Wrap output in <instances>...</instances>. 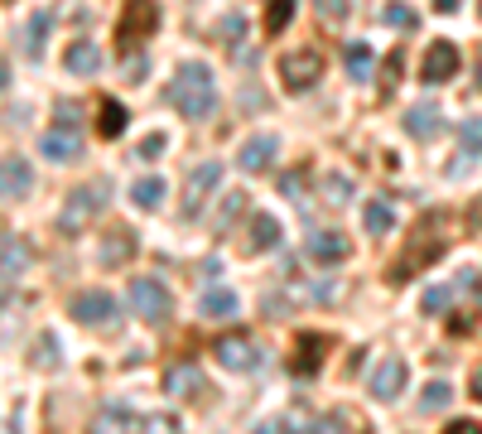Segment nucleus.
Returning a JSON list of instances; mask_svg holds the SVG:
<instances>
[{
  "mask_svg": "<svg viewBox=\"0 0 482 434\" xmlns=\"http://www.w3.org/2000/svg\"><path fill=\"white\" fill-rule=\"evenodd\" d=\"M309 299H314V304H328V299H338V285H333V280H319V285L309 290Z\"/></svg>",
  "mask_w": 482,
  "mask_h": 434,
  "instance_id": "nucleus-44",
  "label": "nucleus"
},
{
  "mask_svg": "<svg viewBox=\"0 0 482 434\" xmlns=\"http://www.w3.org/2000/svg\"><path fill=\"white\" fill-rule=\"evenodd\" d=\"M126 299H131V309L140 314V319H164L169 314V290H164V280H155V275H140V280H131V290H126Z\"/></svg>",
  "mask_w": 482,
  "mask_h": 434,
  "instance_id": "nucleus-8",
  "label": "nucleus"
},
{
  "mask_svg": "<svg viewBox=\"0 0 482 434\" xmlns=\"http://www.w3.org/2000/svg\"><path fill=\"white\" fill-rule=\"evenodd\" d=\"M280 246V222L270 213H251V227H246V251H275Z\"/></svg>",
  "mask_w": 482,
  "mask_h": 434,
  "instance_id": "nucleus-18",
  "label": "nucleus"
},
{
  "mask_svg": "<svg viewBox=\"0 0 482 434\" xmlns=\"http://www.w3.org/2000/svg\"><path fill=\"white\" fill-rule=\"evenodd\" d=\"M290 15H295V0H270L266 5V34H280L290 25Z\"/></svg>",
  "mask_w": 482,
  "mask_h": 434,
  "instance_id": "nucleus-35",
  "label": "nucleus"
},
{
  "mask_svg": "<svg viewBox=\"0 0 482 434\" xmlns=\"http://www.w3.org/2000/svg\"><path fill=\"white\" fill-rule=\"evenodd\" d=\"M468 232H482V198L468 208Z\"/></svg>",
  "mask_w": 482,
  "mask_h": 434,
  "instance_id": "nucleus-49",
  "label": "nucleus"
},
{
  "mask_svg": "<svg viewBox=\"0 0 482 434\" xmlns=\"http://www.w3.org/2000/svg\"><path fill=\"white\" fill-rule=\"evenodd\" d=\"M5 434H20V410H10V415H5Z\"/></svg>",
  "mask_w": 482,
  "mask_h": 434,
  "instance_id": "nucleus-51",
  "label": "nucleus"
},
{
  "mask_svg": "<svg viewBox=\"0 0 482 434\" xmlns=\"http://www.w3.org/2000/svg\"><path fill=\"white\" fill-rule=\"evenodd\" d=\"M131 251H135L131 232H107V237H102V251H97V261L107 266V271H116V266H121Z\"/></svg>",
  "mask_w": 482,
  "mask_h": 434,
  "instance_id": "nucleus-25",
  "label": "nucleus"
},
{
  "mask_svg": "<svg viewBox=\"0 0 482 434\" xmlns=\"http://www.w3.org/2000/svg\"><path fill=\"white\" fill-rule=\"evenodd\" d=\"M164 391H169L174 401H193V396L208 391V377L193 367V362H174V367L164 372Z\"/></svg>",
  "mask_w": 482,
  "mask_h": 434,
  "instance_id": "nucleus-12",
  "label": "nucleus"
},
{
  "mask_svg": "<svg viewBox=\"0 0 482 434\" xmlns=\"http://www.w3.org/2000/svg\"><path fill=\"white\" fill-rule=\"evenodd\" d=\"M164 193H169V189H164L159 174H145V179H135V184H131V203H135V208H159V203H164Z\"/></svg>",
  "mask_w": 482,
  "mask_h": 434,
  "instance_id": "nucleus-29",
  "label": "nucleus"
},
{
  "mask_svg": "<svg viewBox=\"0 0 482 434\" xmlns=\"http://www.w3.org/2000/svg\"><path fill=\"white\" fill-rule=\"evenodd\" d=\"M381 20H386V25H391V29H420V15H415V10H410V5H401V0H391V5H386L381 10Z\"/></svg>",
  "mask_w": 482,
  "mask_h": 434,
  "instance_id": "nucleus-31",
  "label": "nucleus"
},
{
  "mask_svg": "<svg viewBox=\"0 0 482 434\" xmlns=\"http://www.w3.org/2000/svg\"><path fill=\"white\" fill-rule=\"evenodd\" d=\"M131 420L135 415H131V405H126V401H107V405H102V415L87 425V434H126Z\"/></svg>",
  "mask_w": 482,
  "mask_h": 434,
  "instance_id": "nucleus-20",
  "label": "nucleus"
},
{
  "mask_svg": "<svg viewBox=\"0 0 482 434\" xmlns=\"http://www.w3.org/2000/svg\"><path fill=\"white\" fill-rule=\"evenodd\" d=\"M217 184H222V164L217 160H208V164H198L193 174H188V184H184V222H193L198 213L208 208V198L217 193Z\"/></svg>",
  "mask_w": 482,
  "mask_h": 434,
  "instance_id": "nucleus-5",
  "label": "nucleus"
},
{
  "mask_svg": "<svg viewBox=\"0 0 482 434\" xmlns=\"http://www.w3.org/2000/svg\"><path fill=\"white\" fill-rule=\"evenodd\" d=\"M241 208H246V193H227V198H222V213H217V222H213V227H217V232H227L232 222L241 217Z\"/></svg>",
  "mask_w": 482,
  "mask_h": 434,
  "instance_id": "nucleus-38",
  "label": "nucleus"
},
{
  "mask_svg": "<svg viewBox=\"0 0 482 434\" xmlns=\"http://www.w3.org/2000/svg\"><path fill=\"white\" fill-rule=\"evenodd\" d=\"M280 430L285 434H319V420L309 415L304 405H295V410H285V420H280Z\"/></svg>",
  "mask_w": 482,
  "mask_h": 434,
  "instance_id": "nucleus-33",
  "label": "nucleus"
},
{
  "mask_svg": "<svg viewBox=\"0 0 482 434\" xmlns=\"http://www.w3.org/2000/svg\"><path fill=\"white\" fill-rule=\"evenodd\" d=\"M241 29H246V20L237 15V10H232V15H222V25H217L222 39H241Z\"/></svg>",
  "mask_w": 482,
  "mask_h": 434,
  "instance_id": "nucleus-43",
  "label": "nucleus"
},
{
  "mask_svg": "<svg viewBox=\"0 0 482 434\" xmlns=\"http://www.w3.org/2000/svg\"><path fill=\"white\" fill-rule=\"evenodd\" d=\"M97 131H102V140H116L126 131V107L116 97H102L97 102Z\"/></svg>",
  "mask_w": 482,
  "mask_h": 434,
  "instance_id": "nucleus-26",
  "label": "nucleus"
},
{
  "mask_svg": "<svg viewBox=\"0 0 482 434\" xmlns=\"http://www.w3.org/2000/svg\"><path fill=\"white\" fill-rule=\"evenodd\" d=\"M275 155H280V140L275 135H251L241 145V155H237V164L246 174H261V169H270L275 164Z\"/></svg>",
  "mask_w": 482,
  "mask_h": 434,
  "instance_id": "nucleus-14",
  "label": "nucleus"
},
{
  "mask_svg": "<svg viewBox=\"0 0 482 434\" xmlns=\"http://www.w3.org/2000/svg\"><path fill=\"white\" fill-rule=\"evenodd\" d=\"M251 434H275V430H270V425H261V430H251Z\"/></svg>",
  "mask_w": 482,
  "mask_h": 434,
  "instance_id": "nucleus-54",
  "label": "nucleus"
},
{
  "mask_svg": "<svg viewBox=\"0 0 482 434\" xmlns=\"http://www.w3.org/2000/svg\"><path fill=\"white\" fill-rule=\"evenodd\" d=\"M213 357H217L227 372H256V367H261V348H256L246 333L217 338V343H213Z\"/></svg>",
  "mask_w": 482,
  "mask_h": 434,
  "instance_id": "nucleus-10",
  "label": "nucleus"
},
{
  "mask_svg": "<svg viewBox=\"0 0 482 434\" xmlns=\"http://www.w3.org/2000/svg\"><path fill=\"white\" fill-rule=\"evenodd\" d=\"M449 401H453V391H449V381H439V377L420 391V410H439V405H449Z\"/></svg>",
  "mask_w": 482,
  "mask_h": 434,
  "instance_id": "nucleus-37",
  "label": "nucleus"
},
{
  "mask_svg": "<svg viewBox=\"0 0 482 434\" xmlns=\"http://www.w3.org/2000/svg\"><path fill=\"white\" fill-rule=\"evenodd\" d=\"M25 261H29V251H25V242L15 237V232H5V290L20 280V271H25Z\"/></svg>",
  "mask_w": 482,
  "mask_h": 434,
  "instance_id": "nucleus-30",
  "label": "nucleus"
},
{
  "mask_svg": "<svg viewBox=\"0 0 482 434\" xmlns=\"http://www.w3.org/2000/svg\"><path fill=\"white\" fill-rule=\"evenodd\" d=\"M352 256V242L343 237V232H314L309 237V261L319 266H343Z\"/></svg>",
  "mask_w": 482,
  "mask_h": 434,
  "instance_id": "nucleus-13",
  "label": "nucleus"
},
{
  "mask_svg": "<svg viewBox=\"0 0 482 434\" xmlns=\"http://www.w3.org/2000/svg\"><path fill=\"white\" fill-rule=\"evenodd\" d=\"M319 78H323V53L319 49H295V53L280 58V82H285L290 92H309Z\"/></svg>",
  "mask_w": 482,
  "mask_h": 434,
  "instance_id": "nucleus-6",
  "label": "nucleus"
},
{
  "mask_svg": "<svg viewBox=\"0 0 482 434\" xmlns=\"http://www.w3.org/2000/svg\"><path fill=\"white\" fill-rule=\"evenodd\" d=\"M328 348H333V343H328L323 333H299V338H295V353H290V377H299V381L319 377Z\"/></svg>",
  "mask_w": 482,
  "mask_h": 434,
  "instance_id": "nucleus-9",
  "label": "nucleus"
},
{
  "mask_svg": "<svg viewBox=\"0 0 482 434\" xmlns=\"http://www.w3.org/2000/svg\"><path fill=\"white\" fill-rule=\"evenodd\" d=\"M453 295H458V285H429L420 304H425V314H444L453 304Z\"/></svg>",
  "mask_w": 482,
  "mask_h": 434,
  "instance_id": "nucleus-36",
  "label": "nucleus"
},
{
  "mask_svg": "<svg viewBox=\"0 0 482 434\" xmlns=\"http://www.w3.org/2000/svg\"><path fill=\"white\" fill-rule=\"evenodd\" d=\"M169 102L179 107L188 121H203V116L217 111V82L208 63H179L169 82Z\"/></svg>",
  "mask_w": 482,
  "mask_h": 434,
  "instance_id": "nucleus-1",
  "label": "nucleus"
},
{
  "mask_svg": "<svg viewBox=\"0 0 482 434\" xmlns=\"http://www.w3.org/2000/svg\"><path fill=\"white\" fill-rule=\"evenodd\" d=\"M478 92H482V53H478Z\"/></svg>",
  "mask_w": 482,
  "mask_h": 434,
  "instance_id": "nucleus-53",
  "label": "nucleus"
},
{
  "mask_svg": "<svg viewBox=\"0 0 482 434\" xmlns=\"http://www.w3.org/2000/svg\"><path fill=\"white\" fill-rule=\"evenodd\" d=\"M405 131L415 140H429L439 131V107H434V102H415V107L405 111Z\"/></svg>",
  "mask_w": 482,
  "mask_h": 434,
  "instance_id": "nucleus-22",
  "label": "nucleus"
},
{
  "mask_svg": "<svg viewBox=\"0 0 482 434\" xmlns=\"http://www.w3.org/2000/svg\"><path fill=\"white\" fill-rule=\"evenodd\" d=\"M343 63H347V78L352 82H367V73H372V44L367 39H352L347 49H343Z\"/></svg>",
  "mask_w": 482,
  "mask_h": 434,
  "instance_id": "nucleus-28",
  "label": "nucleus"
},
{
  "mask_svg": "<svg viewBox=\"0 0 482 434\" xmlns=\"http://www.w3.org/2000/svg\"><path fill=\"white\" fill-rule=\"evenodd\" d=\"M401 73H405V49H396V53H386V63H381V92H396L401 87Z\"/></svg>",
  "mask_w": 482,
  "mask_h": 434,
  "instance_id": "nucleus-32",
  "label": "nucleus"
},
{
  "mask_svg": "<svg viewBox=\"0 0 482 434\" xmlns=\"http://www.w3.org/2000/svg\"><path fill=\"white\" fill-rule=\"evenodd\" d=\"M107 198H111V184H107V179L73 189V193H68V203H63V213H58V232H63V237H78V232H87L92 217L107 208Z\"/></svg>",
  "mask_w": 482,
  "mask_h": 434,
  "instance_id": "nucleus-2",
  "label": "nucleus"
},
{
  "mask_svg": "<svg viewBox=\"0 0 482 434\" xmlns=\"http://www.w3.org/2000/svg\"><path fill=\"white\" fill-rule=\"evenodd\" d=\"M237 309H241V299H237V290H227V285L203 290V299H198V314H203V319H232Z\"/></svg>",
  "mask_w": 482,
  "mask_h": 434,
  "instance_id": "nucleus-17",
  "label": "nucleus"
},
{
  "mask_svg": "<svg viewBox=\"0 0 482 434\" xmlns=\"http://www.w3.org/2000/svg\"><path fill=\"white\" fill-rule=\"evenodd\" d=\"M73 319L87 328H116L121 323V304H116L107 290H82L73 299Z\"/></svg>",
  "mask_w": 482,
  "mask_h": 434,
  "instance_id": "nucleus-7",
  "label": "nucleus"
},
{
  "mask_svg": "<svg viewBox=\"0 0 482 434\" xmlns=\"http://www.w3.org/2000/svg\"><path fill=\"white\" fill-rule=\"evenodd\" d=\"M444 434H482V425H478V420H453Z\"/></svg>",
  "mask_w": 482,
  "mask_h": 434,
  "instance_id": "nucleus-47",
  "label": "nucleus"
},
{
  "mask_svg": "<svg viewBox=\"0 0 482 434\" xmlns=\"http://www.w3.org/2000/svg\"><path fill=\"white\" fill-rule=\"evenodd\" d=\"M145 73H150V63H145V58H131V63H126V78H131V82H140Z\"/></svg>",
  "mask_w": 482,
  "mask_h": 434,
  "instance_id": "nucleus-48",
  "label": "nucleus"
},
{
  "mask_svg": "<svg viewBox=\"0 0 482 434\" xmlns=\"http://www.w3.org/2000/svg\"><path fill=\"white\" fill-rule=\"evenodd\" d=\"M29 189H34L29 164L10 155V160H5V198H10V203H20V198H29Z\"/></svg>",
  "mask_w": 482,
  "mask_h": 434,
  "instance_id": "nucleus-24",
  "label": "nucleus"
},
{
  "mask_svg": "<svg viewBox=\"0 0 482 434\" xmlns=\"http://www.w3.org/2000/svg\"><path fill=\"white\" fill-rule=\"evenodd\" d=\"M468 391H473V401H482V367L473 372V381H468Z\"/></svg>",
  "mask_w": 482,
  "mask_h": 434,
  "instance_id": "nucleus-50",
  "label": "nucleus"
},
{
  "mask_svg": "<svg viewBox=\"0 0 482 434\" xmlns=\"http://www.w3.org/2000/svg\"><path fill=\"white\" fill-rule=\"evenodd\" d=\"M49 29H53V10L29 15V25H25V58H44V39H49Z\"/></svg>",
  "mask_w": 482,
  "mask_h": 434,
  "instance_id": "nucleus-27",
  "label": "nucleus"
},
{
  "mask_svg": "<svg viewBox=\"0 0 482 434\" xmlns=\"http://www.w3.org/2000/svg\"><path fill=\"white\" fill-rule=\"evenodd\" d=\"M458 150H463V160H458L449 174H453V179H463V174H468V160L482 155V121H478V116H468V121L458 126Z\"/></svg>",
  "mask_w": 482,
  "mask_h": 434,
  "instance_id": "nucleus-19",
  "label": "nucleus"
},
{
  "mask_svg": "<svg viewBox=\"0 0 482 434\" xmlns=\"http://www.w3.org/2000/svg\"><path fill=\"white\" fill-rule=\"evenodd\" d=\"M63 68L68 73H78V78H92L102 68V53H97V44H87V39H78L73 49L63 53Z\"/></svg>",
  "mask_w": 482,
  "mask_h": 434,
  "instance_id": "nucleus-21",
  "label": "nucleus"
},
{
  "mask_svg": "<svg viewBox=\"0 0 482 434\" xmlns=\"http://www.w3.org/2000/svg\"><path fill=\"white\" fill-rule=\"evenodd\" d=\"M314 10H319L323 25H343L347 20V0H314Z\"/></svg>",
  "mask_w": 482,
  "mask_h": 434,
  "instance_id": "nucleus-39",
  "label": "nucleus"
},
{
  "mask_svg": "<svg viewBox=\"0 0 482 434\" xmlns=\"http://www.w3.org/2000/svg\"><path fill=\"white\" fill-rule=\"evenodd\" d=\"M39 150L49 160H78L82 155V131H78V126H53V131L44 135Z\"/></svg>",
  "mask_w": 482,
  "mask_h": 434,
  "instance_id": "nucleus-16",
  "label": "nucleus"
},
{
  "mask_svg": "<svg viewBox=\"0 0 482 434\" xmlns=\"http://www.w3.org/2000/svg\"><path fill=\"white\" fill-rule=\"evenodd\" d=\"M323 198H328V203H347V198H352V184L343 179V174H328V179H323Z\"/></svg>",
  "mask_w": 482,
  "mask_h": 434,
  "instance_id": "nucleus-40",
  "label": "nucleus"
},
{
  "mask_svg": "<svg viewBox=\"0 0 482 434\" xmlns=\"http://www.w3.org/2000/svg\"><path fill=\"white\" fill-rule=\"evenodd\" d=\"M58 362H63V348H58V338H53V333H44L39 343H34V367L49 372V367H58Z\"/></svg>",
  "mask_w": 482,
  "mask_h": 434,
  "instance_id": "nucleus-34",
  "label": "nucleus"
},
{
  "mask_svg": "<svg viewBox=\"0 0 482 434\" xmlns=\"http://www.w3.org/2000/svg\"><path fill=\"white\" fill-rule=\"evenodd\" d=\"M159 29V5L155 0H126L121 5V25H116V49L131 53L135 44H145Z\"/></svg>",
  "mask_w": 482,
  "mask_h": 434,
  "instance_id": "nucleus-4",
  "label": "nucleus"
},
{
  "mask_svg": "<svg viewBox=\"0 0 482 434\" xmlns=\"http://www.w3.org/2000/svg\"><path fill=\"white\" fill-rule=\"evenodd\" d=\"M434 5H439L444 15H453V10H458V0H434Z\"/></svg>",
  "mask_w": 482,
  "mask_h": 434,
  "instance_id": "nucleus-52",
  "label": "nucleus"
},
{
  "mask_svg": "<svg viewBox=\"0 0 482 434\" xmlns=\"http://www.w3.org/2000/svg\"><path fill=\"white\" fill-rule=\"evenodd\" d=\"M434 222H439V217H425V222H420V237L410 242V251L391 261V271H386V280H391V285H405V280H415L420 271H425V266H434V261L444 256V242L429 237Z\"/></svg>",
  "mask_w": 482,
  "mask_h": 434,
  "instance_id": "nucleus-3",
  "label": "nucleus"
},
{
  "mask_svg": "<svg viewBox=\"0 0 482 434\" xmlns=\"http://www.w3.org/2000/svg\"><path fill=\"white\" fill-rule=\"evenodd\" d=\"M401 391H405V362L386 357L381 367L372 372V396H376V401H396Z\"/></svg>",
  "mask_w": 482,
  "mask_h": 434,
  "instance_id": "nucleus-15",
  "label": "nucleus"
},
{
  "mask_svg": "<svg viewBox=\"0 0 482 434\" xmlns=\"http://www.w3.org/2000/svg\"><path fill=\"white\" fill-rule=\"evenodd\" d=\"M280 193H285V198H299V193H304V169L280 174Z\"/></svg>",
  "mask_w": 482,
  "mask_h": 434,
  "instance_id": "nucleus-42",
  "label": "nucleus"
},
{
  "mask_svg": "<svg viewBox=\"0 0 482 434\" xmlns=\"http://www.w3.org/2000/svg\"><path fill=\"white\" fill-rule=\"evenodd\" d=\"M458 68H463V58H458V49H453L449 39H439V44H429V49H425V63H420V78H425L429 87H439V82L458 78Z\"/></svg>",
  "mask_w": 482,
  "mask_h": 434,
  "instance_id": "nucleus-11",
  "label": "nucleus"
},
{
  "mask_svg": "<svg viewBox=\"0 0 482 434\" xmlns=\"http://www.w3.org/2000/svg\"><path fill=\"white\" fill-rule=\"evenodd\" d=\"M159 150H164V135H145V140H140V160H155Z\"/></svg>",
  "mask_w": 482,
  "mask_h": 434,
  "instance_id": "nucleus-45",
  "label": "nucleus"
},
{
  "mask_svg": "<svg viewBox=\"0 0 482 434\" xmlns=\"http://www.w3.org/2000/svg\"><path fill=\"white\" fill-rule=\"evenodd\" d=\"M140 434H179V420L174 415H145L140 420Z\"/></svg>",
  "mask_w": 482,
  "mask_h": 434,
  "instance_id": "nucleus-41",
  "label": "nucleus"
},
{
  "mask_svg": "<svg viewBox=\"0 0 482 434\" xmlns=\"http://www.w3.org/2000/svg\"><path fill=\"white\" fill-rule=\"evenodd\" d=\"M53 121H63V126H78V107H73V102H63V107H53Z\"/></svg>",
  "mask_w": 482,
  "mask_h": 434,
  "instance_id": "nucleus-46",
  "label": "nucleus"
},
{
  "mask_svg": "<svg viewBox=\"0 0 482 434\" xmlns=\"http://www.w3.org/2000/svg\"><path fill=\"white\" fill-rule=\"evenodd\" d=\"M362 227H367V237H386V232L396 227V208L386 203V198H372V203L362 208Z\"/></svg>",
  "mask_w": 482,
  "mask_h": 434,
  "instance_id": "nucleus-23",
  "label": "nucleus"
}]
</instances>
